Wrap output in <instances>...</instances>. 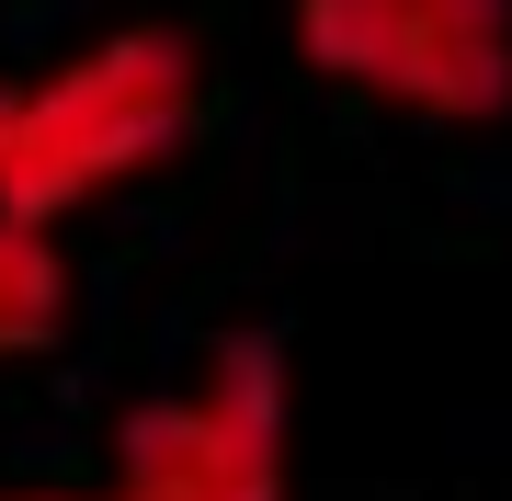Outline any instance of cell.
<instances>
[{
	"mask_svg": "<svg viewBox=\"0 0 512 501\" xmlns=\"http://www.w3.org/2000/svg\"><path fill=\"white\" fill-rule=\"evenodd\" d=\"M0 114H12V92H0Z\"/></svg>",
	"mask_w": 512,
	"mask_h": 501,
	"instance_id": "6",
	"label": "cell"
},
{
	"mask_svg": "<svg viewBox=\"0 0 512 501\" xmlns=\"http://www.w3.org/2000/svg\"><path fill=\"white\" fill-rule=\"evenodd\" d=\"M69 331V251H57L46 217H12L0 205V365L12 353H46Z\"/></svg>",
	"mask_w": 512,
	"mask_h": 501,
	"instance_id": "4",
	"label": "cell"
},
{
	"mask_svg": "<svg viewBox=\"0 0 512 501\" xmlns=\"http://www.w3.org/2000/svg\"><path fill=\"white\" fill-rule=\"evenodd\" d=\"M0 501H80V490H0ZM92 501H103V490H92Z\"/></svg>",
	"mask_w": 512,
	"mask_h": 501,
	"instance_id": "5",
	"label": "cell"
},
{
	"mask_svg": "<svg viewBox=\"0 0 512 501\" xmlns=\"http://www.w3.org/2000/svg\"><path fill=\"white\" fill-rule=\"evenodd\" d=\"M296 57L421 126L512 114V0H296Z\"/></svg>",
	"mask_w": 512,
	"mask_h": 501,
	"instance_id": "2",
	"label": "cell"
},
{
	"mask_svg": "<svg viewBox=\"0 0 512 501\" xmlns=\"http://www.w3.org/2000/svg\"><path fill=\"white\" fill-rule=\"evenodd\" d=\"M103 501H285V365L274 342H217L194 388L126 410Z\"/></svg>",
	"mask_w": 512,
	"mask_h": 501,
	"instance_id": "3",
	"label": "cell"
},
{
	"mask_svg": "<svg viewBox=\"0 0 512 501\" xmlns=\"http://www.w3.org/2000/svg\"><path fill=\"white\" fill-rule=\"evenodd\" d=\"M194 103H205V57L171 23H126V35L57 57L0 114V205L46 228L92 217L103 194L148 183L194 137Z\"/></svg>",
	"mask_w": 512,
	"mask_h": 501,
	"instance_id": "1",
	"label": "cell"
}]
</instances>
